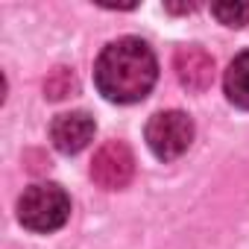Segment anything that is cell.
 I'll list each match as a JSON object with an SVG mask.
<instances>
[{
    "instance_id": "obj_1",
    "label": "cell",
    "mask_w": 249,
    "mask_h": 249,
    "mask_svg": "<svg viewBox=\"0 0 249 249\" xmlns=\"http://www.w3.org/2000/svg\"><path fill=\"white\" fill-rule=\"evenodd\" d=\"M94 79L106 100L138 103L153 91V85L159 79L156 53L141 38H117L100 53Z\"/></svg>"
},
{
    "instance_id": "obj_2",
    "label": "cell",
    "mask_w": 249,
    "mask_h": 249,
    "mask_svg": "<svg viewBox=\"0 0 249 249\" xmlns=\"http://www.w3.org/2000/svg\"><path fill=\"white\" fill-rule=\"evenodd\" d=\"M71 217V196L53 182H41L24 191L18 199V220L33 231H56Z\"/></svg>"
},
{
    "instance_id": "obj_3",
    "label": "cell",
    "mask_w": 249,
    "mask_h": 249,
    "mask_svg": "<svg viewBox=\"0 0 249 249\" xmlns=\"http://www.w3.org/2000/svg\"><path fill=\"white\" fill-rule=\"evenodd\" d=\"M194 141V120L185 111H159L147 123V144L161 161L179 159Z\"/></svg>"
},
{
    "instance_id": "obj_4",
    "label": "cell",
    "mask_w": 249,
    "mask_h": 249,
    "mask_svg": "<svg viewBox=\"0 0 249 249\" xmlns=\"http://www.w3.org/2000/svg\"><path fill=\"white\" fill-rule=\"evenodd\" d=\"M135 176V156L123 141H108L94 153L91 161V179L106 191L126 188Z\"/></svg>"
},
{
    "instance_id": "obj_5",
    "label": "cell",
    "mask_w": 249,
    "mask_h": 249,
    "mask_svg": "<svg viewBox=\"0 0 249 249\" xmlns=\"http://www.w3.org/2000/svg\"><path fill=\"white\" fill-rule=\"evenodd\" d=\"M94 138V117L88 111H65L50 123V141L59 153H79Z\"/></svg>"
},
{
    "instance_id": "obj_6",
    "label": "cell",
    "mask_w": 249,
    "mask_h": 249,
    "mask_svg": "<svg viewBox=\"0 0 249 249\" xmlns=\"http://www.w3.org/2000/svg\"><path fill=\"white\" fill-rule=\"evenodd\" d=\"M173 71L188 91H205L214 82V59L196 44H185L173 56Z\"/></svg>"
},
{
    "instance_id": "obj_7",
    "label": "cell",
    "mask_w": 249,
    "mask_h": 249,
    "mask_svg": "<svg viewBox=\"0 0 249 249\" xmlns=\"http://www.w3.org/2000/svg\"><path fill=\"white\" fill-rule=\"evenodd\" d=\"M223 85H226L229 103H234L237 108H249V50L231 59Z\"/></svg>"
},
{
    "instance_id": "obj_8",
    "label": "cell",
    "mask_w": 249,
    "mask_h": 249,
    "mask_svg": "<svg viewBox=\"0 0 249 249\" xmlns=\"http://www.w3.org/2000/svg\"><path fill=\"white\" fill-rule=\"evenodd\" d=\"M76 88H79V82H76V76H73L71 68H56V71L44 79V94H47L50 100H65V97L76 94Z\"/></svg>"
},
{
    "instance_id": "obj_9",
    "label": "cell",
    "mask_w": 249,
    "mask_h": 249,
    "mask_svg": "<svg viewBox=\"0 0 249 249\" xmlns=\"http://www.w3.org/2000/svg\"><path fill=\"white\" fill-rule=\"evenodd\" d=\"M211 15L226 27H246L249 24V3H214Z\"/></svg>"
},
{
    "instance_id": "obj_10",
    "label": "cell",
    "mask_w": 249,
    "mask_h": 249,
    "mask_svg": "<svg viewBox=\"0 0 249 249\" xmlns=\"http://www.w3.org/2000/svg\"><path fill=\"white\" fill-rule=\"evenodd\" d=\"M196 9V3H167V12H194Z\"/></svg>"
}]
</instances>
